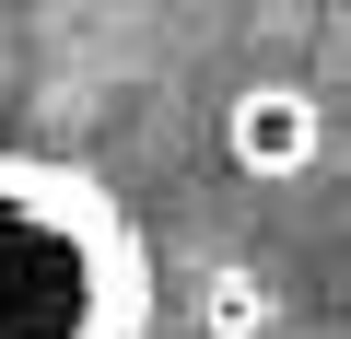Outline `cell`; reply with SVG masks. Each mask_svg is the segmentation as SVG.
Instances as JSON below:
<instances>
[{
  "mask_svg": "<svg viewBox=\"0 0 351 339\" xmlns=\"http://www.w3.org/2000/svg\"><path fill=\"white\" fill-rule=\"evenodd\" d=\"M223 152L246 164V176H304V164L328 152V117H316L304 82H246L223 105Z\"/></svg>",
  "mask_w": 351,
  "mask_h": 339,
  "instance_id": "cell-2",
  "label": "cell"
},
{
  "mask_svg": "<svg viewBox=\"0 0 351 339\" xmlns=\"http://www.w3.org/2000/svg\"><path fill=\"white\" fill-rule=\"evenodd\" d=\"M141 304L129 211L71 164L0 152V339H141Z\"/></svg>",
  "mask_w": 351,
  "mask_h": 339,
  "instance_id": "cell-1",
  "label": "cell"
},
{
  "mask_svg": "<svg viewBox=\"0 0 351 339\" xmlns=\"http://www.w3.org/2000/svg\"><path fill=\"white\" fill-rule=\"evenodd\" d=\"M199 304H211V316H199L211 339H246V327H269V281H246L234 258H223V269L199 281Z\"/></svg>",
  "mask_w": 351,
  "mask_h": 339,
  "instance_id": "cell-3",
  "label": "cell"
}]
</instances>
